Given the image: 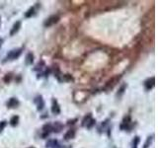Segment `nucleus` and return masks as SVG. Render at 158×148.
<instances>
[{
  "label": "nucleus",
  "instance_id": "dca6fc26",
  "mask_svg": "<svg viewBox=\"0 0 158 148\" xmlns=\"http://www.w3.org/2000/svg\"><path fill=\"white\" fill-rule=\"evenodd\" d=\"M12 78H13V73L9 72V73H7L5 76H4L3 80H4V82H5V83H9L12 80Z\"/></svg>",
  "mask_w": 158,
  "mask_h": 148
},
{
  "label": "nucleus",
  "instance_id": "4468645a",
  "mask_svg": "<svg viewBox=\"0 0 158 148\" xmlns=\"http://www.w3.org/2000/svg\"><path fill=\"white\" fill-rule=\"evenodd\" d=\"M120 79V76H118V77H115V78H113L112 80H110V81L107 83V87H109V88H113L115 85H116V82L118 81V80Z\"/></svg>",
  "mask_w": 158,
  "mask_h": 148
},
{
  "label": "nucleus",
  "instance_id": "f03ea898",
  "mask_svg": "<svg viewBox=\"0 0 158 148\" xmlns=\"http://www.w3.org/2000/svg\"><path fill=\"white\" fill-rule=\"evenodd\" d=\"M58 21H59V16L58 15H53L43 22V26H45L46 28H49V27L55 25Z\"/></svg>",
  "mask_w": 158,
  "mask_h": 148
},
{
  "label": "nucleus",
  "instance_id": "20e7f679",
  "mask_svg": "<svg viewBox=\"0 0 158 148\" xmlns=\"http://www.w3.org/2000/svg\"><path fill=\"white\" fill-rule=\"evenodd\" d=\"M51 113L53 115L60 114V107H59L58 102L55 99H53V103H51Z\"/></svg>",
  "mask_w": 158,
  "mask_h": 148
},
{
  "label": "nucleus",
  "instance_id": "4be33fe9",
  "mask_svg": "<svg viewBox=\"0 0 158 148\" xmlns=\"http://www.w3.org/2000/svg\"><path fill=\"white\" fill-rule=\"evenodd\" d=\"M6 126H7V122H6V121H3V122H0V133H1V131L3 130V129H4V127H5Z\"/></svg>",
  "mask_w": 158,
  "mask_h": 148
},
{
  "label": "nucleus",
  "instance_id": "9b49d317",
  "mask_svg": "<svg viewBox=\"0 0 158 148\" xmlns=\"http://www.w3.org/2000/svg\"><path fill=\"white\" fill-rule=\"evenodd\" d=\"M91 119H92V114H88V115H86L84 118H83L82 119V123H81V126H85L88 125V122L91 121Z\"/></svg>",
  "mask_w": 158,
  "mask_h": 148
},
{
  "label": "nucleus",
  "instance_id": "6ab92c4d",
  "mask_svg": "<svg viewBox=\"0 0 158 148\" xmlns=\"http://www.w3.org/2000/svg\"><path fill=\"white\" fill-rule=\"evenodd\" d=\"M140 141V138L138 137V136H136L134 137V139L132 140V148H137V145H138V143H139Z\"/></svg>",
  "mask_w": 158,
  "mask_h": 148
},
{
  "label": "nucleus",
  "instance_id": "6e6552de",
  "mask_svg": "<svg viewBox=\"0 0 158 148\" xmlns=\"http://www.w3.org/2000/svg\"><path fill=\"white\" fill-rule=\"evenodd\" d=\"M53 126V131H54V133H60V131L62 130L63 129V125L61 122H55L53 125H51Z\"/></svg>",
  "mask_w": 158,
  "mask_h": 148
},
{
  "label": "nucleus",
  "instance_id": "f257e3e1",
  "mask_svg": "<svg viewBox=\"0 0 158 148\" xmlns=\"http://www.w3.org/2000/svg\"><path fill=\"white\" fill-rule=\"evenodd\" d=\"M22 51H23V47H20V49H16V50H10L9 53H7V55L3 59V63H5L6 61H11V60H15L17 59L20 55L22 54Z\"/></svg>",
  "mask_w": 158,
  "mask_h": 148
},
{
  "label": "nucleus",
  "instance_id": "39448f33",
  "mask_svg": "<svg viewBox=\"0 0 158 148\" xmlns=\"http://www.w3.org/2000/svg\"><path fill=\"white\" fill-rule=\"evenodd\" d=\"M20 105V102L17 98H10L7 102V107L9 109H15Z\"/></svg>",
  "mask_w": 158,
  "mask_h": 148
},
{
  "label": "nucleus",
  "instance_id": "5701e85b",
  "mask_svg": "<svg viewBox=\"0 0 158 148\" xmlns=\"http://www.w3.org/2000/svg\"><path fill=\"white\" fill-rule=\"evenodd\" d=\"M76 121H77L76 119H73V121H69V122H68V125H74V123H75L74 122H76Z\"/></svg>",
  "mask_w": 158,
  "mask_h": 148
},
{
  "label": "nucleus",
  "instance_id": "ddd939ff",
  "mask_svg": "<svg viewBox=\"0 0 158 148\" xmlns=\"http://www.w3.org/2000/svg\"><path fill=\"white\" fill-rule=\"evenodd\" d=\"M10 125L12 126H18V122H19V115H13L10 119Z\"/></svg>",
  "mask_w": 158,
  "mask_h": 148
},
{
  "label": "nucleus",
  "instance_id": "f3484780",
  "mask_svg": "<svg viewBox=\"0 0 158 148\" xmlns=\"http://www.w3.org/2000/svg\"><path fill=\"white\" fill-rule=\"evenodd\" d=\"M152 140H153V135H151V136H148L147 139H146L145 143H144V145H143V148H148L150 146V144H151Z\"/></svg>",
  "mask_w": 158,
  "mask_h": 148
},
{
  "label": "nucleus",
  "instance_id": "412c9836",
  "mask_svg": "<svg viewBox=\"0 0 158 148\" xmlns=\"http://www.w3.org/2000/svg\"><path fill=\"white\" fill-rule=\"evenodd\" d=\"M63 80H64V81H72L73 78H72V76H71V75L65 74L64 76H63Z\"/></svg>",
  "mask_w": 158,
  "mask_h": 148
},
{
  "label": "nucleus",
  "instance_id": "2eb2a0df",
  "mask_svg": "<svg viewBox=\"0 0 158 148\" xmlns=\"http://www.w3.org/2000/svg\"><path fill=\"white\" fill-rule=\"evenodd\" d=\"M35 11H36V10H35V7L30 8V9L28 10V11L26 12V13H25V17H26V18H31L32 16L35 15V13H36Z\"/></svg>",
  "mask_w": 158,
  "mask_h": 148
},
{
  "label": "nucleus",
  "instance_id": "a878e982",
  "mask_svg": "<svg viewBox=\"0 0 158 148\" xmlns=\"http://www.w3.org/2000/svg\"><path fill=\"white\" fill-rule=\"evenodd\" d=\"M28 148H35V147H28Z\"/></svg>",
  "mask_w": 158,
  "mask_h": 148
},
{
  "label": "nucleus",
  "instance_id": "a211bd4d",
  "mask_svg": "<svg viewBox=\"0 0 158 148\" xmlns=\"http://www.w3.org/2000/svg\"><path fill=\"white\" fill-rule=\"evenodd\" d=\"M57 144V140H55V139H50V140L47 141L46 147H51V148H53Z\"/></svg>",
  "mask_w": 158,
  "mask_h": 148
},
{
  "label": "nucleus",
  "instance_id": "393cba45",
  "mask_svg": "<svg viewBox=\"0 0 158 148\" xmlns=\"http://www.w3.org/2000/svg\"><path fill=\"white\" fill-rule=\"evenodd\" d=\"M0 20H1V17H0ZM0 25H1V21H0Z\"/></svg>",
  "mask_w": 158,
  "mask_h": 148
},
{
  "label": "nucleus",
  "instance_id": "b1692460",
  "mask_svg": "<svg viewBox=\"0 0 158 148\" xmlns=\"http://www.w3.org/2000/svg\"><path fill=\"white\" fill-rule=\"evenodd\" d=\"M3 42H4V40H3L2 38H0V47H1V46H2Z\"/></svg>",
  "mask_w": 158,
  "mask_h": 148
},
{
  "label": "nucleus",
  "instance_id": "423d86ee",
  "mask_svg": "<svg viewBox=\"0 0 158 148\" xmlns=\"http://www.w3.org/2000/svg\"><path fill=\"white\" fill-rule=\"evenodd\" d=\"M155 85V78L151 77V78H148L147 80L144 81V87L146 90H151L152 88Z\"/></svg>",
  "mask_w": 158,
  "mask_h": 148
},
{
  "label": "nucleus",
  "instance_id": "0eeeda50",
  "mask_svg": "<svg viewBox=\"0 0 158 148\" xmlns=\"http://www.w3.org/2000/svg\"><path fill=\"white\" fill-rule=\"evenodd\" d=\"M21 25H22V23L21 21H17V22H15L14 23V25L12 26V29L10 31V36H14L16 35L19 32L20 30V28H21Z\"/></svg>",
  "mask_w": 158,
  "mask_h": 148
},
{
  "label": "nucleus",
  "instance_id": "7ed1b4c3",
  "mask_svg": "<svg viewBox=\"0 0 158 148\" xmlns=\"http://www.w3.org/2000/svg\"><path fill=\"white\" fill-rule=\"evenodd\" d=\"M34 101L36 103V105H37V110L42 111L43 109V107H45V101H43L42 96H37Z\"/></svg>",
  "mask_w": 158,
  "mask_h": 148
},
{
  "label": "nucleus",
  "instance_id": "f8f14e48",
  "mask_svg": "<svg viewBox=\"0 0 158 148\" xmlns=\"http://www.w3.org/2000/svg\"><path fill=\"white\" fill-rule=\"evenodd\" d=\"M126 87H128V85H126V84L125 83V84H122V85L120 87V89H118V93H117V98H118L120 99L122 95H124V93H125V89H126Z\"/></svg>",
  "mask_w": 158,
  "mask_h": 148
},
{
  "label": "nucleus",
  "instance_id": "aec40b11",
  "mask_svg": "<svg viewBox=\"0 0 158 148\" xmlns=\"http://www.w3.org/2000/svg\"><path fill=\"white\" fill-rule=\"evenodd\" d=\"M96 125V119H91V121L88 122V125L86 126V127L88 129H92V127Z\"/></svg>",
  "mask_w": 158,
  "mask_h": 148
},
{
  "label": "nucleus",
  "instance_id": "9d476101",
  "mask_svg": "<svg viewBox=\"0 0 158 148\" xmlns=\"http://www.w3.org/2000/svg\"><path fill=\"white\" fill-rule=\"evenodd\" d=\"M75 133H76V131H75V129H69V130L65 133L64 139H65V140H70V139L74 138Z\"/></svg>",
  "mask_w": 158,
  "mask_h": 148
},
{
  "label": "nucleus",
  "instance_id": "1a4fd4ad",
  "mask_svg": "<svg viewBox=\"0 0 158 148\" xmlns=\"http://www.w3.org/2000/svg\"><path fill=\"white\" fill-rule=\"evenodd\" d=\"M25 63L27 65H32L34 63V54L32 53H29L26 55L25 58Z\"/></svg>",
  "mask_w": 158,
  "mask_h": 148
}]
</instances>
